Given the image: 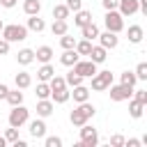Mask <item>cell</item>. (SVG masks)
<instances>
[{"instance_id":"obj_45","label":"cell","mask_w":147,"mask_h":147,"mask_svg":"<svg viewBox=\"0 0 147 147\" xmlns=\"http://www.w3.org/2000/svg\"><path fill=\"white\" fill-rule=\"evenodd\" d=\"M16 2H18V0H0V5H2L5 9H11V7H16Z\"/></svg>"},{"instance_id":"obj_2","label":"cell","mask_w":147,"mask_h":147,"mask_svg":"<svg viewBox=\"0 0 147 147\" xmlns=\"http://www.w3.org/2000/svg\"><path fill=\"white\" fill-rule=\"evenodd\" d=\"M0 34H2V39H7L9 44H14V41L28 39V28H25V25H18V23H11V25H5Z\"/></svg>"},{"instance_id":"obj_19","label":"cell","mask_w":147,"mask_h":147,"mask_svg":"<svg viewBox=\"0 0 147 147\" xmlns=\"http://www.w3.org/2000/svg\"><path fill=\"white\" fill-rule=\"evenodd\" d=\"M16 62H18V64H23V67L32 64V62H34V51H32V48H21V51H18V55H16Z\"/></svg>"},{"instance_id":"obj_4","label":"cell","mask_w":147,"mask_h":147,"mask_svg":"<svg viewBox=\"0 0 147 147\" xmlns=\"http://www.w3.org/2000/svg\"><path fill=\"white\" fill-rule=\"evenodd\" d=\"M99 145V133H96V129L92 126V124H83L80 126V142H78V147H96Z\"/></svg>"},{"instance_id":"obj_30","label":"cell","mask_w":147,"mask_h":147,"mask_svg":"<svg viewBox=\"0 0 147 147\" xmlns=\"http://www.w3.org/2000/svg\"><path fill=\"white\" fill-rule=\"evenodd\" d=\"M76 53L78 55H90V51H92V41L90 39H80V41H76Z\"/></svg>"},{"instance_id":"obj_35","label":"cell","mask_w":147,"mask_h":147,"mask_svg":"<svg viewBox=\"0 0 147 147\" xmlns=\"http://www.w3.org/2000/svg\"><path fill=\"white\" fill-rule=\"evenodd\" d=\"M119 83H124V85H131V87H136L138 78H136V74H133V71H124V74L119 76Z\"/></svg>"},{"instance_id":"obj_26","label":"cell","mask_w":147,"mask_h":147,"mask_svg":"<svg viewBox=\"0 0 147 147\" xmlns=\"http://www.w3.org/2000/svg\"><path fill=\"white\" fill-rule=\"evenodd\" d=\"M5 101L9 103V106H18V103H23V92L16 87V90H9L7 92V96H5Z\"/></svg>"},{"instance_id":"obj_49","label":"cell","mask_w":147,"mask_h":147,"mask_svg":"<svg viewBox=\"0 0 147 147\" xmlns=\"http://www.w3.org/2000/svg\"><path fill=\"white\" fill-rule=\"evenodd\" d=\"M2 28H5V23H2V21H0V32H2Z\"/></svg>"},{"instance_id":"obj_5","label":"cell","mask_w":147,"mask_h":147,"mask_svg":"<svg viewBox=\"0 0 147 147\" xmlns=\"http://www.w3.org/2000/svg\"><path fill=\"white\" fill-rule=\"evenodd\" d=\"M103 23H106V30H110V32H115V34H119V32L124 30V16H122L117 9H110V11H106V18H103Z\"/></svg>"},{"instance_id":"obj_16","label":"cell","mask_w":147,"mask_h":147,"mask_svg":"<svg viewBox=\"0 0 147 147\" xmlns=\"http://www.w3.org/2000/svg\"><path fill=\"white\" fill-rule=\"evenodd\" d=\"M126 37H129V41H131V44H140V41H142V37H145L142 25H129Z\"/></svg>"},{"instance_id":"obj_24","label":"cell","mask_w":147,"mask_h":147,"mask_svg":"<svg viewBox=\"0 0 147 147\" xmlns=\"http://www.w3.org/2000/svg\"><path fill=\"white\" fill-rule=\"evenodd\" d=\"M71 99V94H69V87H62V90H55V92H51V101L53 103H67Z\"/></svg>"},{"instance_id":"obj_40","label":"cell","mask_w":147,"mask_h":147,"mask_svg":"<svg viewBox=\"0 0 147 147\" xmlns=\"http://www.w3.org/2000/svg\"><path fill=\"white\" fill-rule=\"evenodd\" d=\"M64 5L69 7V11H78V9H83V0H67Z\"/></svg>"},{"instance_id":"obj_20","label":"cell","mask_w":147,"mask_h":147,"mask_svg":"<svg viewBox=\"0 0 147 147\" xmlns=\"http://www.w3.org/2000/svg\"><path fill=\"white\" fill-rule=\"evenodd\" d=\"M14 83H16L18 90H28V87L32 85V76H30L28 71H18V74L14 76Z\"/></svg>"},{"instance_id":"obj_47","label":"cell","mask_w":147,"mask_h":147,"mask_svg":"<svg viewBox=\"0 0 147 147\" xmlns=\"http://www.w3.org/2000/svg\"><path fill=\"white\" fill-rule=\"evenodd\" d=\"M14 147H28V142H25V140H21V138H18V140H16V142H14Z\"/></svg>"},{"instance_id":"obj_15","label":"cell","mask_w":147,"mask_h":147,"mask_svg":"<svg viewBox=\"0 0 147 147\" xmlns=\"http://www.w3.org/2000/svg\"><path fill=\"white\" fill-rule=\"evenodd\" d=\"M53 108H55V103H53L51 99H39V101H37V115H39V117L53 115Z\"/></svg>"},{"instance_id":"obj_44","label":"cell","mask_w":147,"mask_h":147,"mask_svg":"<svg viewBox=\"0 0 147 147\" xmlns=\"http://www.w3.org/2000/svg\"><path fill=\"white\" fill-rule=\"evenodd\" d=\"M124 145H126V147H140L142 142H140L138 138H131V140H124Z\"/></svg>"},{"instance_id":"obj_31","label":"cell","mask_w":147,"mask_h":147,"mask_svg":"<svg viewBox=\"0 0 147 147\" xmlns=\"http://www.w3.org/2000/svg\"><path fill=\"white\" fill-rule=\"evenodd\" d=\"M64 83H67V87H76V85H80V83H83V76H78V74L71 69V71L64 76Z\"/></svg>"},{"instance_id":"obj_48","label":"cell","mask_w":147,"mask_h":147,"mask_svg":"<svg viewBox=\"0 0 147 147\" xmlns=\"http://www.w3.org/2000/svg\"><path fill=\"white\" fill-rule=\"evenodd\" d=\"M7 145V140H5V136H0V147H5Z\"/></svg>"},{"instance_id":"obj_43","label":"cell","mask_w":147,"mask_h":147,"mask_svg":"<svg viewBox=\"0 0 147 147\" xmlns=\"http://www.w3.org/2000/svg\"><path fill=\"white\" fill-rule=\"evenodd\" d=\"M7 53H9V41L0 37V55H7Z\"/></svg>"},{"instance_id":"obj_33","label":"cell","mask_w":147,"mask_h":147,"mask_svg":"<svg viewBox=\"0 0 147 147\" xmlns=\"http://www.w3.org/2000/svg\"><path fill=\"white\" fill-rule=\"evenodd\" d=\"M48 85H51V92H55V90H62V87H67V83H64V78L62 76H51V80H48Z\"/></svg>"},{"instance_id":"obj_46","label":"cell","mask_w":147,"mask_h":147,"mask_svg":"<svg viewBox=\"0 0 147 147\" xmlns=\"http://www.w3.org/2000/svg\"><path fill=\"white\" fill-rule=\"evenodd\" d=\"M7 92H9V87H7L5 83H0V99H5V96H7Z\"/></svg>"},{"instance_id":"obj_13","label":"cell","mask_w":147,"mask_h":147,"mask_svg":"<svg viewBox=\"0 0 147 147\" xmlns=\"http://www.w3.org/2000/svg\"><path fill=\"white\" fill-rule=\"evenodd\" d=\"M30 136L32 138H44L46 136V122H44V117H39V119H32L30 122Z\"/></svg>"},{"instance_id":"obj_1","label":"cell","mask_w":147,"mask_h":147,"mask_svg":"<svg viewBox=\"0 0 147 147\" xmlns=\"http://www.w3.org/2000/svg\"><path fill=\"white\" fill-rule=\"evenodd\" d=\"M94 113H96V108H94L90 101H83V103H78V106L71 110L69 119H71L74 126H83L85 122H90V119L94 117Z\"/></svg>"},{"instance_id":"obj_6","label":"cell","mask_w":147,"mask_h":147,"mask_svg":"<svg viewBox=\"0 0 147 147\" xmlns=\"http://www.w3.org/2000/svg\"><path fill=\"white\" fill-rule=\"evenodd\" d=\"M108 92H110V101H129L131 94H133V87L119 83V85H110Z\"/></svg>"},{"instance_id":"obj_14","label":"cell","mask_w":147,"mask_h":147,"mask_svg":"<svg viewBox=\"0 0 147 147\" xmlns=\"http://www.w3.org/2000/svg\"><path fill=\"white\" fill-rule=\"evenodd\" d=\"M78 60H80V55L76 53V48H64V53L60 55V62H62L64 67H74Z\"/></svg>"},{"instance_id":"obj_3","label":"cell","mask_w":147,"mask_h":147,"mask_svg":"<svg viewBox=\"0 0 147 147\" xmlns=\"http://www.w3.org/2000/svg\"><path fill=\"white\" fill-rule=\"evenodd\" d=\"M9 126H16V129H21L28 119H30V110L23 106V103H18V106H11V110H9Z\"/></svg>"},{"instance_id":"obj_17","label":"cell","mask_w":147,"mask_h":147,"mask_svg":"<svg viewBox=\"0 0 147 147\" xmlns=\"http://www.w3.org/2000/svg\"><path fill=\"white\" fill-rule=\"evenodd\" d=\"M90 21H92V11H87V9H78V11H74V25L83 28V25H87Z\"/></svg>"},{"instance_id":"obj_32","label":"cell","mask_w":147,"mask_h":147,"mask_svg":"<svg viewBox=\"0 0 147 147\" xmlns=\"http://www.w3.org/2000/svg\"><path fill=\"white\" fill-rule=\"evenodd\" d=\"M37 99H51V85L48 83H44V80H39V85H37Z\"/></svg>"},{"instance_id":"obj_11","label":"cell","mask_w":147,"mask_h":147,"mask_svg":"<svg viewBox=\"0 0 147 147\" xmlns=\"http://www.w3.org/2000/svg\"><path fill=\"white\" fill-rule=\"evenodd\" d=\"M117 11H119L122 16H133V14H138V0H119Z\"/></svg>"},{"instance_id":"obj_34","label":"cell","mask_w":147,"mask_h":147,"mask_svg":"<svg viewBox=\"0 0 147 147\" xmlns=\"http://www.w3.org/2000/svg\"><path fill=\"white\" fill-rule=\"evenodd\" d=\"M60 46H62V48H74V46H76V37H71L69 32L60 34Z\"/></svg>"},{"instance_id":"obj_18","label":"cell","mask_w":147,"mask_h":147,"mask_svg":"<svg viewBox=\"0 0 147 147\" xmlns=\"http://www.w3.org/2000/svg\"><path fill=\"white\" fill-rule=\"evenodd\" d=\"M34 60H39L41 64L51 62V60H53V48H51V46H39V48L34 51Z\"/></svg>"},{"instance_id":"obj_41","label":"cell","mask_w":147,"mask_h":147,"mask_svg":"<svg viewBox=\"0 0 147 147\" xmlns=\"http://www.w3.org/2000/svg\"><path fill=\"white\" fill-rule=\"evenodd\" d=\"M110 145H113V147H122V145H124V136H119V133L110 136Z\"/></svg>"},{"instance_id":"obj_37","label":"cell","mask_w":147,"mask_h":147,"mask_svg":"<svg viewBox=\"0 0 147 147\" xmlns=\"http://www.w3.org/2000/svg\"><path fill=\"white\" fill-rule=\"evenodd\" d=\"M5 140H7V142H11V145H14V142H16V140H18V129H16V126H9V129H7V131H5Z\"/></svg>"},{"instance_id":"obj_25","label":"cell","mask_w":147,"mask_h":147,"mask_svg":"<svg viewBox=\"0 0 147 147\" xmlns=\"http://www.w3.org/2000/svg\"><path fill=\"white\" fill-rule=\"evenodd\" d=\"M23 11H25L28 16L39 14V11H41V0H25V2H23Z\"/></svg>"},{"instance_id":"obj_8","label":"cell","mask_w":147,"mask_h":147,"mask_svg":"<svg viewBox=\"0 0 147 147\" xmlns=\"http://www.w3.org/2000/svg\"><path fill=\"white\" fill-rule=\"evenodd\" d=\"M71 69H74L78 76H83V78H92V76L96 74V64H94L92 60H78Z\"/></svg>"},{"instance_id":"obj_29","label":"cell","mask_w":147,"mask_h":147,"mask_svg":"<svg viewBox=\"0 0 147 147\" xmlns=\"http://www.w3.org/2000/svg\"><path fill=\"white\" fill-rule=\"evenodd\" d=\"M51 32L55 34V37H60V34H64V32H69V25H67V21H53V25H51Z\"/></svg>"},{"instance_id":"obj_28","label":"cell","mask_w":147,"mask_h":147,"mask_svg":"<svg viewBox=\"0 0 147 147\" xmlns=\"http://www.w3.org/2000/svg\"><path fill=\"white\" fill-rule=\"evenodd\" d=\"M69 14H71V11H69L67 5H55V7H53V18H57V21H67Z\"/></svg>"},{"instance_id":"obj_42","label":"cell","mask_w":147,"mask_h":147,"mask_svg":"<svg viewBox=\"0 0 147 147\" xmlns=\"http://www.w3.org/2000/svg\"><path fill=\"white\" fill-rule=\"evenodd\" d=\"M101 5H103V9H106V11H110V9H117L119 0H101Z\"/></svg>"},{"instance_id":"obj_22","label":"cell","mask_w":147,"mask_h":147,"mask_svg":"<svg viewBox=\"0 0 147 147\" xmlns=\"http://www.w3.org/2000/svg\"><path fill=\"white\" fill-rule=\"evenodd\" d=\"M80 34H83V39H90V41L96 39V37H99V28H96V23L90 21L87 25H83V28H80Z\"/></svg>"},{"instance_id":"obj_39","label":"cell","mask_w":147,"mask_h":147,"mask_svg":"<svg viewBox=\"0 0 147 147\" xmlns=\"http://www.w3.org/2000/svg\"><path fill=\"white\" fill-rule=\"evenodd\" d=\"M136 101H140L142 106H147V90H133V94H131Z\"/></svg>"},{"instance_id":"obj_38","label":"cell","mask_w":147,"mask_h":147,"mask_svg":"<svg viewBox=\"0 0 147 147\" xmlns=\"http://www.w3.org/2000/svg\"><path fill=\"white\" fill-rule=\"evenodd\" d=\"M44 145L46 147H62V138H57V136H44Z\"/></svg>"},{"instance_id":"obj_23","label":"cell","mask_w":147,"mask_h":147,"mask_svg":"<svg viewBox=\"0 0 147 147\" xmlns=\"http://www.w3.org/2000/svg\"><path fill=\"white\" fill-rule=\"evenodd\" d=\"M53 74H55V67H53L51 62H46V64H41V67L37 69V78H39V80H44V83H48Z\"/></svg>"},{"instance_id":"obj_7","label":"cell","mask_w":147,"mask_h":147,"mask_svg":"<svg viewBox=\"0 0 147 147\" xmlns=\"http://www.w3.org/2000/svg\"><path fill=\"white\" fill-rule=\"evenodd\" d=\"M113 85V74L110 71H96L92 76V90L101 92V90H108Z\"/></svg>"},{"instance_id":"obj_9","label":"cell","mask_w":147,"mask_h":147,"mask_svg":"<svg viewBox=\"0 0 147 147\" xmlns=\"http://www.w3.org/2000/svg\"><path fill=\"white\" fill-rule=\"evenodd\" d=\"M99 44L106 48V51H113V48H117V44H119V37L115 34V32H110V30H106V32H99Z\"/></svg>"},{"instance_id":"obj_10","label":"cell","mask_w":147,"mask_h":147,"mask_svg":"<svg viewBox=\"0 0 147 147\" xmlns=\"http://www.w3.org/2000/svg\"><path fill=\"white\" fill-rule=\"evenodd\" d=\"M90 92H92V90H90V87H85L83 83L69 90V94L74 96V101H76V103H83V101H90Z\"/></svg>"},{"instance_id":"obj_36","label":"cell","mask_w":147,"mask_h":147,"mask_svg":"<svg viewBox=\"0 0 147 147\" xmlns=\"http://www.w3.org/2000/svg\"><path fill=\"white\" fill-rule=\"evenodd\" d=\"M133 74H136V78H138V80H147V62H140V64L136 67V71H133Z\"/></svg>"},{"instance_id":"obj_21","label":"cell","mask_w":147,"mask_h":147,"mask_svg":"<svg viewBox=\"0 0 147 147\" xmlns=\"http://www.w3.org/2000/svg\"><path fill=\"white\" fill-rule=\"evenodd\" d=\"M25 28L32 30V32H44L46 30V23H44V18H39V14H34V16L28 18V25Z\"/></svg>"},{"instance_id":"obj_27","label":"cell","mask_w":147,"mask_h":147,"mask_svg":"<svg viewBox=\"0 0 147 147\" xmlns=\"http://www.w3.org/2000/svg\"><path fill=\"white\" fill-rule=\"evenodd\" d=\"M142 110H145V106H142L140 101H136V99L129 101V115H131L133 119H140V117H142Z\"/></svg>"},{"instance_id":"obj_12","label":"cell","mask_w":147,"mask_h":147,"mask_svg":"<svg viewBox=\"0 0 147 147\" xmlns=\"http://www.w3.org/2000/svg\"><path fill=\"white\" fill-rule=\"evenodd\" d=\"M87 57H90L94 64H101V62H106V60H108V51H106L101 44H99V46H94V44H92V51H90V55H87Z\"/></svg>"}]
</instances>
